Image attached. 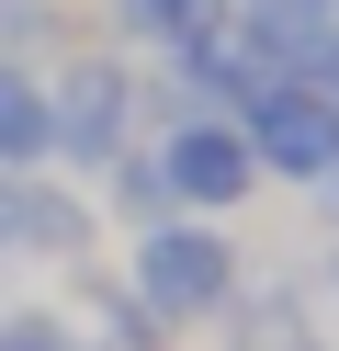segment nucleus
<instances>
[{
  "label": "nucleus",
  "instance_id": "nucleus-2",
  "mask_svg": "<svg viewBox=\"0 0 339 351\" xmlns=\"http://www.w3.org/2000/svg\"><path fill=\"white\" fill-rule=\"evenodd\" d=\"M249 159L294 170V182H328L339 170V102L328 91H294V80H271V91H249Z\"/></svg>",
  "mask_w": 339,
  "mask_h": 351
},
{
  "label": "nucleus",
  "instance_id": "nucleus-12",
  "mask_svg": "<svg viewBox=\"0 0 339 351\" xmlns=\"http://www.w3.org/2000/svg\"><path fill=\"white\" fill-rule=\"evenodd\" d=\"M0 250H12V193H0Z\"/></svg>",
  "mask_w": 339,
  "mask_h": 351
},
{
  "label": "nucleus",
  "instance_id": "nucleus-4",
  "mask_svg": "<svg viewBox=\"0 0 339 351\" xmlns=\"http://www.w3.org/2000/svg\"><path fill=\"white\" fill-rule=\"evenodd\" d=\"M125 114H136V80H125V69H79V80L57 91V147H68L79 170H102L113 147H125Z\"/></svg>",
  "mask_w": 339,
  "mask_h": 351
},
{
  "label": "nucleus",
  "instance_id": "nucleus-7",
  "mask_svg": "<svg viewBox=\"0 0 339 351\" xmlns=\"http://www.w3.org/2000/svg\"><path fill=\"white\" fill-rule=\"evenodd\" d=\"M12 227L34 238V250H79V204H68V193H23V204H12Z\"/></svg>",
  "mask_w": 339,
  "mask_h": 351
},
{
  "label": "nucleus",
  "instance_id": "nucleus-9",
  "mask_svg": "<svg viewBox=\"0 0 339 351\" xmlns=\"http://www.w3.org/2000/svg\"><path fill=\"white\" fill-rule=\"evenodd\" d=\"M0 351H79L57 317H0Z\"/></svg>",
  "mask_w": 339,
  "mask_h": 351
},
{
  "label": "nucleus",
  "instance_id": "nucleus-11",
  "mask_svg": "<svg viewBox=\"0 0 339 351\" xmlns=\"http://www.w3.org/2000/svg\"><path fill=\"white\" fill-rule=\"evenodd\" d=\"M316 69H328V102H339V34H328V46H316Z\"/></svg>",
  "mask_w": 339,
  "mask_h": 351
},
{
  "label": "nucleus",
  "instance_id": "nucleus-1",
  "mask_svg": "<svg viewBox=\"0 0 339 351\" xmlns=\"http://www.w3.org/2000/svg\"><path fill=\"white\" fill-rule=\"evenodd\" d=\"M136 295H147L158 317H215V306H238V261H226L215 227H147Z\"/></svg>",
  "mask_w": 339,
  "mask_h": 351
},
{
  "label": "nucleus",
  "instance_id": "nucleus-8",
  "mask_svg": "<svg viewBox=\"0 0 339 351\" xmlns=\"http://www.w3.org/2000/svg\"><path fill=\"white\" fill-rule=\"evenodd\" d=\"M249 340L260 351H305V306H249Z\"/></svg>",
  "mask_w": 339,
  "mask_h": 351
},
{
  "label": "nucleus",
  "instance_id": "nucleus-3",
  "mask_svg": "<svg viewBox=\"0 0 339 351\" xmlns=\"http://www.w3.org/2000/svg\"><path fill=\"white\" fill-rule=\"evenodd\" d=\"M249 170H260V159H249V136H238V125L192 114V125L170 136V159H158V193H181V204H238V193H249Z\"/></svg>",
  "mask_w": 339,
  "mask_h": 351
},
{
  "label": "nucleus",
  "instance_id": "nucleus-10",
  "mask_svg": "<svg viewBox=\"0 0 339 351\" xmlns=\"http://www.w3.org/2000/svg\"><path fill=\"white\" fill-rule=\"evenodd\" d=\"M34 23H45V0H0V46H23Z\"/></svg>",
  "mask_w": 339,
  "mask_h": 351
},
{
  "label": "nucleus",
  "instance_id": "nucleus-6",
  "mask_svg": "<svg viewBox=\"0 0 339 351\" xmlns=\"http://www.w3.org/2000/svg\"><path fill=\"white\" fill-rule=\"evenodd\" d=\"M45 147H57V114H45L12 69H0V159H45Z\"/></svg>",
  "mask_w": 339,
  "mask_h": 351
},
{
  "label": "nucleus",
  "instance_id": "nucleus-5",
  "mask_svg": "<svg viewBox=\"0 0 339 351\" xmlns=\"http://www.w3.org/2000/svg\"><path fill=\"white\" fill-rule=\"evenodd\" d=\"M125 23H147L158 46H203L226 34V0H125Z\"/></svg>",
  "mask_w": 339,
  "mask_h": 351
}]
</instances>
